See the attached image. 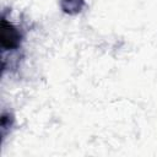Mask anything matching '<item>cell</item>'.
Segmentation results:
<instances>
[{
	"label": "cell",
	"mask_w": 157,
	"mask_h": 157,
	"mask_svg": "<svg viewBox=\"0 0 157 157\" xmlns=\"http://www.w3.org/2000/svg\"><path fill=\"white\" fill-rule=\"evenodd\" d=\"M20 43V33L18 31L9 23L6 20L1 22V45L4 49L16 48Z\"/></svg>",
	"instance_id": "6da1fadb"
}]
</instances>
